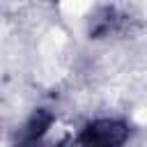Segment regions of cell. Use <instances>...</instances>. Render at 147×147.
I'll return each mask as SVG.
<instances>
[{"label": "cell", "mask_w": 147, "mask_h": 147, "mask_svg": "<svg viewBox=\"0 0 147 147\" xmlns=\"http://www.w3.org/2000/svg\"><path fill=\"white\" fill-rule=\"evenodd\" d=\"M129 138V129L117 119H96L80 131L83 147H119Z\"/></svg>", "instance_id": "6da1fadb"}]
</instances>
